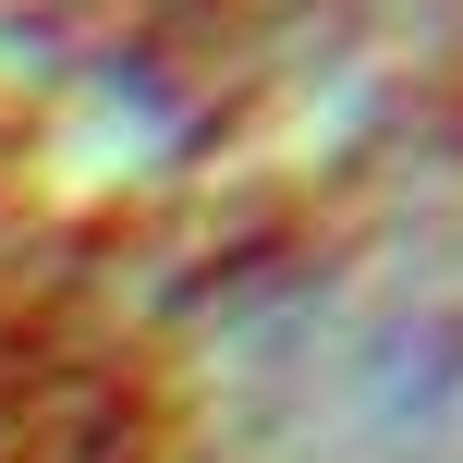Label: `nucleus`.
I'll return each mask as SVG.
<instances>
[]
</instances>
